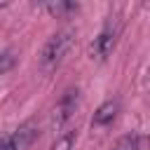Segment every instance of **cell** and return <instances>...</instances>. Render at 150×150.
Wrapping results in <instances>:
<instances>
[{"label":"cell","mask_w":150,"mask_h":150,"mask_svg":"<svg viewBox=\"0 0 150 150\" xmlns=\"http://www.w3.org/2000/svg\"><path fill=\"white\" fill-rule=\"evenodd\" d=\"M47 9L56 16H63V14H70V12H77V5L75 2H49Z\"/></svg>","instance_id":"obj_9"},{"label":"cell","mask_w":150,"mask_h":150,"mask_svg":"<svg viewBox=\"0 0 150 150\" xmlns=\"http://www.w3.org/2000/svg\"><path fill=\"white\" fill-rule=\"evenodd\" d=\"M73 143H75V131H66L56 136L52 150H73Z\"/></svg>","instance_id":"obj_7"},{"label":"cell","mask_w":150,"mask_h":150,"mask_svg":"<svg viewBox=\"0 0 150 150\" xmlns=\"http://www.w3.org/2000/svg\"><path fill=\"white\" fill-rule=\"evenodd\" d=\"M115 150H141V136H136V134L122 136V138L117 141Z\"/></svg>","instance_id":"obj_8"},{"label":"cell","mask_w":150,"mask_h":150,"mask_svg":"<svg viewBox=\"0 0 150 150\" xmlns=\"http://www.w3.org/2000/svg\"><path fill=\"white\" fill-rule=\"evenodd\" d=\"M117 35H120V26L112 23V21H108V23L101 28V33H98V35L91 40V45H89L91 59H98V61L108 59L110 52H112L115 45H117Z\"/></svg>","instance_id":"obj_3"},{"label":"cell","mask_w":150,"mask_h":150,"mask_svg":"<svg viewBox=\"0 0 150 150\" xmlns=\"http://www.w3.org/2000/svg\"><path fill=\"white\" fill-rule=\"evenodd\" d=\"M14 63H16V52L14 49H2L0 52V77L5 73H9L14 68Z\"/></svg>","instance_id":"obj_6"},{"label":"cell","mask_w":150,"mask_h":150,"mask_svg":"<svg viewBox=\"0 0 150 150\" xmlns=\"http://www.w3.org/2000/svg\"><path fill=\"white\" fill-rule=\"evenodd\" d=\"M35 138H38V124H35L33 120L19 124V129H16L14 134H9V141H12L14 150H28Z\"/></svg>","instance_id":"obj_4"},{"label":"cell","mask_w":150,"mask_h":150,"mask_svg":"<svg viewBox=\"0 0 150 150\" xmlns=\"http://www.w3.org/2000/svg\"><path fill=\"white\" fill-rule=\"evenodd\" d=\"M77 105H80V89H77V87H68V89L61 94V98L56 101V105H54L52 129H54V131H61V129L70 122V117L75 115Z\"/></svg>","instance_id":"obj_2"},{"label":"cell","mask_w":150,"mask_h":150,"mask_svg":"<svg viewBox=\"0 0 150 150\" xmlns=\"http://www.w3.org/2000/svg\"><path fill=\"white\" fill-rule=\"evenodd\" d=\"M73 42H75V30H73V28H61V30H56V33L45 42V47H42V52H40V68H42V70L56 68V66L66 59V54L70 52Z\"/></svg>","instance_id":"obj_1"},{"label":"cell","mask_w":150,"mask_h":150,"mask_svg":"<svg viewBox=\"0 0 150 150\" xmlns=\"http://www.w3.org/2000/svg\"><path fill=\"white\" fill-rule=\"evenodd\" d=\"M0 150H14V145H12L9 136H0Z\"/></svg>","instance_id":"obj_10"},{"label":"cell","mask_w":150,"mask_h":150,"mask_svg":"<svg viewBox=\"0 0 150 150\" xmlns=\"http://www.w3.org/2000/svg\"><path fill=\"white\" fill-rule=\"evenodd\" d=\"M117 110H120V101H117V98H110V101L101 103L98 110H96L94 117H91V127H108V124L117 117Z\"/></svg>","instance_id":"obj_5"}]
</instances>
